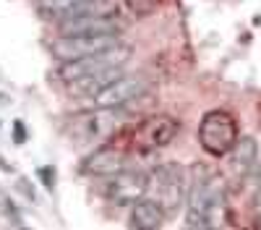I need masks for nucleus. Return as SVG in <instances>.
<instances>
[{"label":"nucleus","mask_w":261,"mask_h":230,"mask_svg":"<svg viewBox=\"0 0 261 230\" xmlns=\"http://www.w3.org/2000/svg\"><path fill=\"white\" fill-rule=\"evenodd\" d=\"M227 183L206 162H193L188 170V199H186V225L212 227L225 212Z\"/></svg>","instance_id":"nucleus-1"},{"label":"nucleus","mask_w":261,"mask_h":230,"mask_svg":"<svg viewBox=\"0 0 261 230\" xmlns=\"http://www.w3.org/2000/svg\"><path fill=\"white\" fill-rule=\"evenodd\" d=\"M146 196L154 199L165 215H172L188 199V170L180 162H160L146 175Z\"/></svg>","instance_id":"nucleus-2"},{"label":"nucleus","mask_w":261,"mask_h":230,"mask_svg":"<svg viewBox=\"0 0 261 230\" xmlns=\"http://www.w3.org/2000/svg\"><path fill=\"white\" fill-rule=\"evenodd\" d=\"M178 131H180L178 120L172 115L160 113V115H149L141 123H136L128 131V136L118 139L115 144L125 146L128 152H136V155H151V152H160L165 146H170L175 141Z\"/></svg>","instance_id":"nucleus-3"},{"label":"nucleus","mask_w":261,"mask_h":230,"mask_svg":"<svg viewBox=\"0 0 261 230\" xmlns=\"http://www.w3.org/2000/svg\"><path fill=\"white\" fill-rule=\"evenodd\" d=\"M238 136V120L227 110H209L199 123V144L209 157L230 155Z\"/></svg>","instance_id":"nucleus-4"},{"label":"nucleus","mask_w":261,"mask_h":230,"mask_svg":"<svg viewBox=\"0 0 261 230\" xmlns=\"http://www.w3.org/2000/svg\"><path fill=\"white\" fill-rule=\"evenodd\" d=\"M130 58V47L128 45H113L107 50H99L94 55H86L81 60H71V63H60V79L68 84L73 79L81 76H92V73H102V71H110V68H123Z\"/></svg>","instance_id":"nucleus-5"},{"label":"nucleus","mask_w":261,"mask_h":230,"mask_svg":"<svg viewBox=\"0 0 261 230\" xmlns=\"http://www.w3.org/2000/svg\"><path fill=\"white\" fill-rule=\"evenodd\" d=\"M118 42H120L118 34H73V37H58L50 45V53L60 63H71L86 55H94L99 50H107Z\"/></svg>","instance_id":"nucleus-6"},{"label":"nucleus","mask_w":261,"mask_h":230,"mask_svg":"<svg viewBox=\"0 0 261 230\" xmlns=\"http://www.w3.org/2000/svg\"><path fill=\"white\" fill-rule=\"evenodd\" d=\"M125 29L123 18L115 11L105 13H84L58 21V34L60 37H73V34H118Z\"/></svg>","instance_id":"nucleus-7"},{"label":"nucleus","mask_w":261,"mask_h":230,"mask_svg":"<svg viewBox=\"0 0 261 230\" xmlns=\"http://www.w3.org/2000/svg\"><path fill=\"white\" fill-rule=\"evenodd\" d=\"M149 81L144 76H118L94 97V108H125L128 102L144 97Z\"/></svg>","instance_id":"nucleus-8"},{"label":"nucleus","mask_w":261,"mask_h":230,"mask_svg":"<svg viewBox=\"0 0 261 230\" xmlns=\"http://www.w3.org/2000/svg\"><path fill=\"white\" fill-rule=\"evenodd\" d=\"M128 162V149L120 144H105L99 149H94L89 157H84L81 170L86 175H99V178H110L120 170H125Z\"/></svg>","instance_id":"nucleus-9"},{"label":"nucleus","mask_w":261,"mask_h":230,"mask_svg":"<svg viewBox=\"0 0 261 230\" xmlns=\"http://www.w3.org/2000/svg\"><path fill=\"white\" fill-rule=\"evenodd\" d=\"M105 196L107 201H113L118 207H125V204H134L139 201L141 196H146V175L144 173H115L107 181V188H105Z\"/></svg>","instance_id":"nucleus-10"},{"label":"nucleus","mask_w":261,"mask_h":230,"mask_svg":"<svg viewBox=\"0 0 261 230\" xmlns=\"http://www.w3.org/2000/svg\"><path fill=\"white\" fill-rule=\"evenodd\" d=\"M258 144L253 136H238L235 146L230 149V173L238 183H243L253 175L256 162H258Z\"/></svg>","instance_id":"nucleus-11"},{"label":"nucleus","mask_w":261,"mask_h":230,"mask_svg":"<svg viewBox=\"0 0 261 230\" xmlns=\"http://www.w3.org/2000/svg\"><path fill=\"white\" fill-rule=\"evenodd\" d=\"M165 209L154 201V199H139L134 201V209H130V227H136V230H160L165 225Z\"/></svg>","instance_id":"nucleus-12"},{"label":"nucleus","mask_w":261,"mask_h":230,"mask_svg":"<svg viewBox=\"0 0 261 230\" xmlns=\"http://www.w3.org/2000/svg\"><path fill=\"white\" fill-rule=\"evenodd\" d=\"M118 76H123V68H110V71H102V73H92V76H81L68 81V92L73 97H97L107 84L115 81Z\"/></svg>","instance_id":"nucleus-13"},{"label":"nucleus","mask_w":261,"mask_h":230,"mask_svg":"<svg viewBox=\"0 0 261 230\" xmlns=\"http://www.w3.org/2000/svg\"><path fill=\"white\" fill-rule=\"evenodd\" d=\"M86 3V0H37L39 11L45 16H58V18H65L76 6Z\"/></svg>","instance_id":"nucleus-14"},{"label":"nucleus","mask_w":261,"mask_h":230,"mask_svg":"<svg viewBox=\"0 0 261 230\" xmlns=\"http://www.w3.org/2000/svg\"><path fill=\"white\" fill-rule=\"evenodd\" d=\"M123 3L134 16H151L160 8L162 0H123Z\"/></svg>","instance_id":"nucleus-15"},{"label":"nucleus","mask_w":261,"mask_h":230,"mask_svg":"<svg viewBox=\"0 0 261 230\" xmlns=\"http://www.w3.org/2000/svg\"><path fill=\"white\" fill-rule=\"evenodd\" d=\"M37 175H39V181H42V186H45V188H53L55 186V167L45 165V167H39V170H37Z\"/></svg>","instance_id":"nucleus-16"},{"label":"nucleus","mask_w":261,"mask_h":230,"mask_svg":"<svg viewBox=\"0 0 261 230\" xmlns=\"http://www.w3.org/2000/svg\"><path fill=\"white\" fill-rule=\"evenodd\" d=\"M27 136H29V134H27V125L21 123V120H13V141H16V144H24Z\"/></svg>","instance_id":"nucleus-17"},{"label":"nucleus","mask_w":261,"mask_h":230,"mask_svg":"<svg viewBox=\"0 0 261 230\" xmlns=\"http://www.w3.org/2000/svg\"><path fill=\"white\" fill-rule=\"evenodd\" d=\"M3 212H6V215H8V217H11V220H13L16 225H21V217H18V212H16V207H13V204H11L8 199L3 201Z\"/></svg>","instance_id":"nucleus-18"},{"label":"nucleus","mask_w":261,"mask_h":230,"mask_svg":"<svg viewBox=\"0 0 261 230\" xmlns=\"http://www.w3.org/2000/svg\"><path fill=\"white\" fill-rule=\"evenodd\" d=\"M253 215L256 220H261V186H256V194H253Z\"/></svg>","instance_id":"nucleus-19"},{"label":"nucleus","mask_w":261,"mask_h":230,"mask_svg":"<svg viewBox=\"0 0 261 230\" xmlns=\"http://www.w3.org/2000/svg\"><path fill=\"white\" fill-rule=\"evenodd\" d=\"M251 178H256V186H261V155H258V162H256V170H253V175Z\"/></svg>","instance_id":"nucleus-20"},{"label":"nucleus","mask_w":261,"mask_h":230,"mask_svg":"<svg viewBox=\"0 0 261 230\" xmlns=\"http://www.w3.org/2000/svg\"><path fill=\"white\" fill-rule=\"evenodd\" d=\"M258 225H261V220H258Z\"/></svg>","instance_id":"nucleus-21"}]
</instances>
